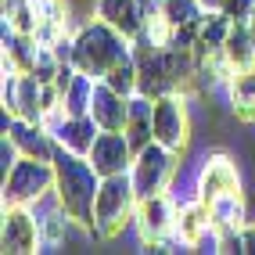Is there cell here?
Returning <instances> with one entry per match:
<instances>
[{"instance_id": "cell-9", "label": "cell", "mask_w": 255, "mask_h": 255, "mask_svg": "<svg viewBox=\"0 0 255 255\" xmlns=\"http://www.w3.org/2000/svg\"><path fill=\"white\" fill-rule=\"evenodd\" d=\"M176 198L173 194H151V198H140L137 205V216H133V227H137L140 241L147 245H158L165 241L169 234H176Z\"/></svg>"}, {"instance_id": "cell-19", "label": "cell", "mask_w": 255, "mask_h": 255, "mask_svg": "<svg viewBox=\"0 0 255 255\" xmlns=\"http://www.w3.org/2000/svg\"><path fill=\"white\" fill-rule=\"evenodd\" d=\"M223 58L230 61V69H255V32L248 29V22H234L230 36L223 43Z\"/></svg>"}, {"instance_id": "cell-16", "label": "cell", "mask_w": 255, "mask_h": 255, "mask_svg": "<svg viewBox=\"0 0 255 255\" xmlns=\"http://www.w3.org/2000/svg\"><path fill=\"white\" fill-rule=\"evenodd\" d=\"M227 105L241 123H255V69H237L227 79Z\"/></svg>"}, {"instance_id": "cell-11", "label": "cell", "mask_w": 255, "mask_h": 255, "mask_svg": "<svg viewBox=\"0 0 255 255\" xmlns=\"http://www.w3.org/2000/svg\"><path fill=\"white\" fill-rule=\"evenodd\" d=\"M43 126L50 129L54 144L76 151V155H90V147H94L97 133H101V126H97L94 115H65L61 108L50 112V115H43Z\"/></svg>"}, {"instance_id": "cell-8", "label": "cell", "mask_w": 255, "mask_h": 255, "mask_svg": "<svg viewBox=\"0 0 255 255\" xmlns=\"http://www.w3.org/2000/svg\"><path fill=\"white\" fill-rule=\"evenodd\" d=\"M241 191V173H237V162L227 151H209L205 162H201L198 176H194V198H201L209 205L219 194Z\"/></svg>"}, {"instance_id": "cell-21", "label": "cell", "mask_w": 255, "mask_h": 255, "mask_svg": "<svg viewBox=\"0 0 255 255\" xmlns=\"http://www.w3.org/2000/svg\"><path fill=\"white\" fill-rule=\"evenodd\" d=\"M209 212H212L216 227H245L248 223V198H245V191L219 194L216 201H209Z\"/></svg>"}, {"instance_id": "cell-3", "label": "cell", "mask_w": 255, "mask_h": 255, "mask_svg": "<svg viewBox=\"0 0 255 255\" xmlns=\"http://www.w3.org/2000/svg\"><path fill=\"white\" fill-rule=\"evenodd\" d=\"M137 187H133L129 173L119 176H101V191L94 201V234L101 241H112L126 227H133V216H137Z\"/></svg>"}, {"instance_id": "cell-1", "label": "cell", "mask_w": 255, "mask_h": 255, "mask_svg": "<svg viewBox=\"0 0 255 255\" xmlns=\"http://www.w3.org/2000/svg\"><path fill=\"white\" fill-rule=\"evenodd\" d=\"M54 205L72 216L76 223L94 227V201L101 191V173L87 155H76L69 147H54Z\"/></svg>"}, {"instance_id": "cell-27", "label": "cell", "mask_w": 255, "mask_h": 255, "mask_svg": "<svg viewBox=\"0 0 255 255\" xmlns=\"http://www.w3.org/2000/svg\"><path fill=\"white\" fill-rule=\"evenodd\" d=\"M162 7H165V0H140V14H144V22L162 18Z\"/></svg>"}, {"instance_id": "cell-24", "label": "cell", "mask_w": 255, "mask_h": 255, "mask_svg": "<svg viewBox=\"0 0 255 255\" xmlns=\"http://www.w3.org/2000/svg\"><path fill=\"white\" fill-rule=\"evenodd\" d=\"M205 0H165V7H162V14H165V22L169 25H198L201 18H205Z\"/></svg>"}, {"instance_id": "cell-4", "label": "cell", "mask_w": 255, "mask_h": 255, "mask_svg": "<svg viewBox=\"0 0 255 255\" xmlns=\"http://www.w3.org/2000/svg\"><path fill=\"white\" fill-rule=\"evenodd\" d=\"M180 158L176 151H169L165 144L151 140L147 147L137 151V158L129 165L133 187H137V198H151V194H165L173 191V183L180 180Z\"/></svg>"}, {"instance_id": "cell-29", "label": "cell", "mask_w": 255, "mask_h": 255, "mask_svg": "<svg viewBox=\"0 0 255 255\" xmlns=\"http://www.w3.org/2000/svg\"><path fill=\"white\" fill-rule=\"evenodd\" d=\"M245 22H248V29H252V32H255V11H252V14H248V18H245Z\"/></svg>"}, {"instance_id": "cell-26", "label": "cell", "mask_w": 255, "mask_h": 255, "mask_svg": "<svg viewBox=\"0 0 255 255\" xmlns=\"http://www.w3.org/2000/svg\"><path fill=\"white\" fill-rule=\"evenodd\" d=\"M241 255H255V223L241 227Z\"/></svg>"}, {"instance_id": "cell-6", "label": "cell", "mask_w": 255, "mask_h": 255, "mask_svg": "<svg viewBox=\"0 0 255 255\" xmlns=\"http://www.w3.org/2000/svg\"><path fill=\"white\" fill-rule=\"evenodd\" d=\"M187 101H191V94L183 90L155 97V140L176 155L191 147V105Z\"/></svg>"}, {"instance_id": "cell-2", "label": "cell", "mask_w": 255, "mask_h": 255, "mask_svg": "<svg viewBox=\"0 0 255 255\" xmlns=\"http://www.w3.org/2000/svg\"><path fill=\"white\" fill-rule=\"evenodd\" d=\"M76 54L72 65L79 72H87L94 79H105L119 61H126L133 54L129 36H123L112 22H105L101 14H87V18L76 22Z\"/></svg>"}, {"instance_id": "cell-7", "label": "cell", "mask_w": 255, "mask_h": 255, "mask_svg": "<svg viewBox=\"0 0 255 255\" xmlns=\"http://www.w3.org/2000/svg\"><path fill=\"white\" fill-rule=\"evenodd\" d=\"M43 245V227L32 205H4L0 219V248L4 255H32Z\"/></svg>"}, {"instance_id": "cell-10", "label": "cell", "mask_w": 255, "mask_h": 255, "mask_svg": "<svg viewBox=\"0 0 255 255\" xmlns=\"http://www.w3.org/2000/svg\"><path fill=\"white\" fill-rule=\"evenodd\" d=\"M4 112L29 119V123H43V83L36 72H14L4 76Z\"/></svg>"}, {"instance_id": "cell-18", "label": "cell", "mask_w": 255, "mask_h": 255, "mask_svg": "<svg viewBox=\"0 0 255 255\" xmlns=\"http://www.w3.org/2000/svg\"><path fill=\"white\" fill-rule=\"evenodd\" d=\"M94 90H97V79L76 69L72 79L61 87V108H65V115H90Z\"/></svg>"}, {"instance_id": "cell-28", "label": "cell", "mask_w": 255, "mask_h": 255, "mask_svg": "<svg viewBox=\"0 0 255 255\" xmlns=\"http://www.w3.org/2000/svg\"><path fill=\"white\" fill-rule=\"evenodd\" d=\"M227 0H205V7H223Z\"/></svg>"}, {"instance_id": "cell-17", "label": "cell", "mask_w": 255, "mask_h": 255, "mask_svg": "<svg viewBox=\"0 0 255 255\" xmlns=\"http://www.w3.org/2000/svg\"><path fill=\"white\" fill-rule=\"evenodd\" d=\"M97 14L105 22H112L123 36H137L144 29V14H140V0H97Z\"/></svg>"}, {"instance_id": "cell-12", "label": "cell", "mask_w": 255, "mask_h": 255, "mask_svg": "<svg viewBox=\"0 0 255 255\" xmlns=\"http://www.w3.org/2000/svg\"><path fill=\"white\" fill-rule=\"evenodd\" d=\"M87 158L94 162V169L101 176H119V173H129L137 151H133L126 129H101Z\"/></svg>"}, {"instance_id": "cell-15", "label": "cell", "mask_w": 255, "mask_h": 255, "mask_svg": "<svg viewBox=\"0 0 255 255\" xmlns=\"http://www.w3.org/2000/svg\"><path fill=\"white\" fill-rule=\"evenodd\" d=\"M126 137L133 144V151H140V147H147L155 140V97H147V94H133L129 97Z\"/></svg>"}, {"instance_id": "cell-22", "label": "cell", "mask_w": 255, "mask_h": 255, "mask_svg": "<svg viewBox=\"0 0 255 255\" xmlns=\"http://www.w3.org/2000/svg\"><path fill=\"white\" fill-rule=\"evenodd\" d=\"M234 29V18L223 11V7H209L205 18H201V29H198V43L194 47H209V50H223L227 36Z\"/></svg>"}, {"instance_id": "cell-25", "label": "cell", "mask_w": 255, "mask_h": 255, "mask_svg": "<svg viewBox=\"0 0 255 255\" xmlns=\"http://www.w3.org/2000/svg\"><path fill=\"white\" fill-rule=\"evenodd\" d=\"M29 72H36V79L40 83H58V72H61V61H58V54L50 50V43H40V50H36V61H32V69Z\"/></svg>"}, {"instance_id": "cell-23", "label": "cell", "mask_w": 255, "mask_h": 255, "mask_svg": "<svg viewBox=\"0 0 255 255\" xmlns=\"http://www.w3.org/2000/svg\"><path fill=\"white\" fill-rule=\"evenodd\" d=\"M105 83H108L112 90H119L123 97H133V94L140 90V61L129 54L126 61H119L115 69H112V72L105 76Z\"/></svg>"}, {"instance_id": "cell-20", "label": "cell", "mask_w": 255, "mask_h": 255, "mask_svg": "<svg viewBox=\"0 0 255 255\" xmlns=\"http://www.w3.org/2000/svg\"><path fill=\"white\" fill-rule=\"evenodd\" d=\"M40 227H43V245H40V252H69L72 227H76L72 216H65V212L54 205L47 216H40Z\"/></svg>"}, {"instance_id": "cell-5", "label": "cell", "mask_w": 255, "mask_h": 255, "mask_svg": "<svg viewBox=\"0 0 255 255\" xmlns=\"http://www.w3.org/2000/svg\"><path fill=\"white\" fill-rule=\"evenodd\" d=\"M54 194V162L22 155L4 173V205H40Z\"/></svg>"}, {"instance_id": "cell-14", "label": "cell", "mask_w": 255, "mask_h": 255, "mask_svg": "<svg viewBox=\"0 0 255 255\" xmlns=\"http://www.w3.org/2000/svg\"><path fill=\"white\" fill-rule=\"evenodd\" d=\"M90 115L97 119L101 129H126V115H129V97H123L119 90H112L105 79H97L94 90V105Z\"/></svg>"}, {"instance_id": "cell-13", "label": "cell", "mask_w": 255, "mask_h": 255, "mask_svg": "<svg viewBox=\"0 0 255 255\" xmlns=\"http://www.w3.org/2000/svg\"><path fill=\"white\" fill-rule=\"evenodd\" d=\"M7 137L18 144V151L22 155H29V158H54V137H50V129L43 126V123H29V119H18V115H11L7 119Z\"/></svg>"}]
</instances>
